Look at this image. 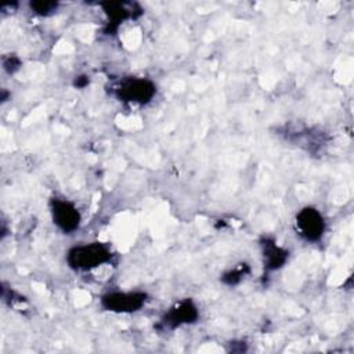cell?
I'll return each mask as SVG.
<instances>
[{
  "mask_svg": "<svg viewBox=\"0 0 354 354\" xmlns=\"http://www.w3.org/2000/svg\"><path fill=\"white\" fill-rule=\"evenodd\" d=\"M111 252L101 243H86L75 246L68 253V263L75 270H91L111 259Z\"/></svg>",
  "mask_w": 354,
  "mask_h": 354,
  "instance_id": "6da1fadb",
  "label": "cell"
},
{
  "mask_svg": "<svg viewBox=\"0 0 354 354\" xmlns=\"http://www.w3.org/2000/svg\"><path fill=\"white\" fill-rule=\"evenodd\" d=\"M296 228L307 241H318L325 232V220L319 210L307 206L296 216Z\"/></svg>",
  "mask_w": 354,
  "mask_h": 354,
  "instance_id": "7a4b0ae2",
  "label": "cell"
},
{
  "mask_svg": "<svg viewBox=\"0 0 354 354\" xmlns=\"http://www.w3.org/2000/svg\"><path fill=\"white\" fill-rule=\"evenodd\" d=\"M51 217L54 224L66 234L73 232L80 224V213L77 207L68 199H53Z\"/></svg>",
  "mask_w": 354,
  "mask_h": 354,
  "instance_id": "3957f363",
  "label": "cell"
},
{
  "mask_svg": "<svg viewBox=\"0 0 354 354\" xmlns=\"http://www.w3.org/2000/svg\"><path fill=\"white\" fill-rule=\"evenodd\" d=\"M156 93V86L147 79H129L124 80L118 88V94L123 101L147 104Z\"/></svg>",
  "mask_w": 354,
  "mask_h": 354,
  "instance_id": "277c9868",
  "label": "cell"
},
{
  "mask_svg": "<svg viewBox=\"0 0 354 354\" xmlns=\"http://www.w3.org/2000/svg\"><path fill=\"white\" fill-rule=\"evenodd\" d=\"M102 306L115 313H134L145 303V295L141 292H115L102 297Z\"/></svg>",
  "mask_w": 354,
  "mask_h": 354,
  "instance_id": "5b68a950",
  "label": "cell"
},
{
  "mask_svg": "<svg viewBox=\"0 0 354 354\" xmlns=\"http://www.w3.org/2000/svg\"><path fill=\"white\" fill-rule=\"evenodd\" d=\"M196 317H198L196 307L191 301L185 300V301L176 304L170 310V313L167 314V322L180 325V324H185V322H194V319Z\"/></svg>",
  "mask_w": 354,
  "mask_h": 354,
  "instance_id": "8992f818",
  "label": "cell"
},
{
  "mask_svg": "<svg viewBox=\"0 0 354 354\" xmlns=\"http://www.w3.org/2000/svg\"><path fill=\"white\" fill-rule=\"evenodd\" d=\"M57 7H58L57 3H50V1H32L30 3V8L40 15H47L51 11H55Z\"/></svg>",
  "mask_w": 354,
  "mask_h": 354,
  "instance_id": "52a82bcc",
  "label": "cell"
}]
</instances>
